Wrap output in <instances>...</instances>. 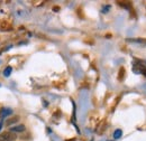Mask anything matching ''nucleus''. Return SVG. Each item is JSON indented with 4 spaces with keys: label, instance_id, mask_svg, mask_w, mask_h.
I'll list each match as a JSON object with an SVG mask.
<instances>
[{
    "label": "nucleus",
    "instance_id": "9",
    "mask_svg": "<svg viewBox=\"0 0 146 141\" xmlns=\"http://www.w3.org/2000/svg\"><path fill=\"white\" fill-rule=\"evenodd\" d=\"M69 141H75V139H74V138H73V139H71V140H69Z\"/></svg>",
    "mask_w": 146,
    "mask_h": 141
},
{
    "label": "nucleus",
    "instance_id": "3",
    "mask_svg": "<svg viewBox=\"0 0 146 141\" xmlns=\"http://www.w3.org/2000/svg\"><path fill=\"white\" fill-rule=\"evenodd\" d=\"M11 113H13V110H11V109L3 107V109L1 110V113H0V114H1V117H2V119H3V118H6L7 115H10Z\"/></svg>",
    "mask_w": 146,
    "mask_h": 141
},
{
    "label": "nucleus",
    "instance_id": "4",
    "mask_svg": "<svg viewBox=\"0 0 146 141\" xmlns=\"http://www.w3.org/2000/svg\"><path fill=\"white\" fill-rule=\"evenodd\" d=\"M18 121H19V117H14V118H11V119L7 120V122H6V124H7V125H11V124L17 123Z\"/></svg>",
    "mask_w": 146,
    "mask_h": 141
},
{
    "label": "nucleus",
    "instance_id": "8",
    "mask_svg": "<svg viewBox=\"0 0 146 141\" xmlns=\"http://www.w3.org/2000/svg\"><path fill=\"white\" fill-rule=\"evenodd\" d=\"M2 125H3V121H0V132H1V129H2Z\"/></svg>",
    "mask_w": 146,
    "mask_h": 141
},
{
    "label": "nucleus",
    "instance_id": "7",
    "mask_svg": "<svg viewBox=\"0 0 146 141\" xmlns=\"http://www.w3.org/2000/svg\"><path fill=\"white\" fill-rule=\"evenodd\" d=\"M121 136H123V131H121L120 129H117V130L113 132V139H119Z\"/></svg>",
    "mask_w": 146,
    "mask_h": 141
},
{
    "label": "nucleus",
    "instance_id": "6",
    "mask_svg": "<svg viewBox=\"0 0 146 141\" xmlns=\"http://www.w3.org/2000/svg\"><path fill=\"white\" fill-rule=\"evenodd\" d=\"M9 29H11L10 26H7L6 22H0V30H2V32H7V30H9Z\"/></svg>",
    "mask_w": 146,
    "mask_h": 141
},
{
    "label": "nucleus",
    "instance_id": "10",
    "mask_svg": "<svg viewBox=\"0 0 146 141\" xmlns=\"http://www.w3.org/2000/svg\"><path fill=\"white\" fill-rule=\"evenodd\" d=\"M0 117H1V114H0Z\"/></svg>",
    "mask_w": 146,
    "mask_h": 141
},
{
    "label": "nucleus",
    "instance_id": "2",
    "mask_svg": "<svg viewBox=\"0 0 146 141\" xmlns=\"http://www.w3.org/2000/svg\"><path fill=\"white\" fill-rule=\"evenodd\" d=\"M25 130H26V127H25V125H23V124H18V125L11 127V128L9 129V131H10V132H13V133H19V132H24Z\"/></svg>",
    "mask_w": 146,
    "mask_h": 141
},
{
    "label": "nucleus",
    "instance_id": "5",
    "mask_svg": "<svg viewBox=\"0 0 146 141\" xmlns=\"http://www.w3.org/2000/svg\"><path fill=\"white\" fill-rule=\"evenodd\" d=\"M11 72H13V67L7 66V67L3 70V76H5V77H9L10 74H11Z\"/></svg>",
    "mask_w": 146,
    "mask_h": 141
},
{
    "label": "nucleus",
    "instance_id": "1",
    "mask_svg": "<svg viewBox=\"0 0 146 141\" xmlns=\"http://www.w3.org/2000/svg\"><path fill=\"white\" fill-rule=\"evenodd\" d=\"M16 140V136L15 133L10 132V131H6L3 133L0 134V141H15Z\"/></svg>",
    "mask_w": 146,
    "mask_h": 141
}]
</instances>
